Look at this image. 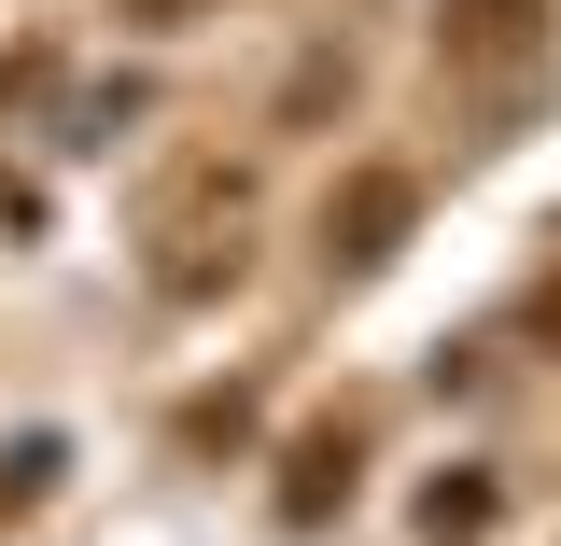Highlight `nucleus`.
I'll list each match as a JSON object with an SVG mask.
<instances>
[{
  "label": "nucleus",
  "mask_w": 561,
  "mask_h": 546,
  "mask_svg": "<svg viewBox=\"0 0 561 546\" xmlns=\"http://www.w3.org/2000/svg\"><path fill=\"white\" fill-rule=\"evenodd\" d=\"M491 519H505V490H491V477H435V490H421V533H435V546H478Z\"/></svg>",
  "instance_id": "nucleus-4"
},
{
  "label": "nucleus",
  "mask_w": 561,
  "mask_h": 546,
  "mask_svg": "<svg viewBox=\"0 0 561 546\" xmlns=\"http://www.w3.org/2000/svg\"><path fill=\"white\" fill-rule=\"evenodd\" d=\"M169 294H210V280H239V224H225V239H169Z\"/></svg>",
  "instance_id": "nucleus-5"
},
{
  "label": "nucleus",
  "mask_w": 561,
  "mask_h": 546,
  "mask_svg": "<svg viewBox=\"0 0 561 546\" xmlns=\"http://www.w3.org/2000/svg\"><path fill=\"white\" fill-rule=\"evenodd\" d=\"M408 224H421L408 169H337V183H323V267H393Z\"/></svg>",
  "instance_id": "nucleus-1"
},
{
  "label": "nucleus",
  "mask_w": 561,
  "mask_h": 546,
  "mask_svg": "<svg viewBox=\"0 0 561 546\" xmlns=\"http://www.w3.org/2000/svg\"><path fill=\"white\" fill-rule=\"evenodd\" d=\"M548 43V0H435V57L449 70H519Z\"/></svg>",
  "instance_id": "nucleus-2"
},
{
  "label": "nucleus",
  "mask_w": 561,
  "mask_h": 546,
  "mask_svg": "<svg viewBox=\"0 0 561 546\" xmlns=\"http://www.w3.org/2000/svg\"><path fill=\"white\" fill-rule=\"evenodd\" d=\"M239 434H253V393H197L183 407V449H239Z\"/></svg>",
  "instance_id": "nucleus-6"
},
{
  "label": "nucleus",
  "mask_w": 561,
  "mask_h": 546,
  "mask_svg": "<svg viewBox=\"0 0 561 546\" xmlns=\"http://www.w3.org/2000/svg\"><path fill=\"white\" fill-rule=\"evenodd\" d=\"M351 463H365V449H351L337 420H323V434H295V449H280V519H295V533H323V519L351 504Z\"/></svg>",
  "instance_id": "nucleus-3"
}]
</instances>
